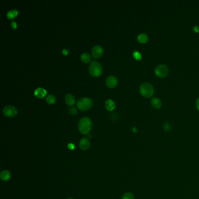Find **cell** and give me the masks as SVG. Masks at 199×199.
<instances>
[{
  "label": "cell",
  "mask_w": 199,
  "mask_h": 199,
  "mask_svg": "<svg viewBox=\"0 0 199 199\" xmlns=\"http://www.w3.org/2000/svg\"><path fill=\"white\" fill-rule=\"evenodd\" d=\"M151 105L155 109H160L161 108L162 101L158 97H154L151 100Z\"/></svg>",
  "instance_id": "13"
},
{
  "label": "cell",
  "mask_w": 199,
  "mask_h": 199,
  "mask_svg": "<svg viewBox=\"0 0 199 199\" xmlns=\"http://www.w3.org/2000/svg\"><path fill=\"white\" fill-rule=\"evenodd\" d=\"M46 102L50 105L54 104V103L56 101V98L53 95H49L48 97H46Z\"/></svg>",
  "instance_id": "18"
},
{
  "label": "cell",
  "mask_w": 199,
  "mask_h": 199,
  "mask_svg": "<svg viewBox=\"0 0 199 199\" xmlns=\"http://www.w3.org/2000/svg\"><path fill=\"white\" fill-rule=\"evenodd\" d=\"M81 59L82 62L85 63H88L91 61V57L90 54L87 53H84L83 54H81Z\"/></svg>",
  "instance_id": "16"
},
{
  "label": "cell",
  "mask_w": 199,
  "mask_h": 199,
  "mask_svg": "<svg viewBox=\"0 0 199 199\" xmlns=\"http://www.w3.org/2000/svg\"><path fill=\"white\" fill-rule=\"evenodd\" d=\"M194 31L195 32L198 33L199 32V27L198 26H196L193 27Z\"/></svg>",
  "instance_id": "23"
},
{
  "label": "cell",
  "mask_w": 199,
  "mask_h": 199,
  "mask_svg": "<svg viewBox=\"0 0 199 199\" xmlns=\"http://www.w3.org/2000/svg\"><path fill=\"white\" fill-rule=\"evenodd\" d=\"M140 92L141 95L143 97H150L153 95L154 89L151 84L148 82H144L140 85Z\"/></svg>",
  "instance_id": "4"
},
{
  "label": "cell",
  "mask_w": 199,
  "mask_h": 199,
  "mask_svg": "<svg viewBox=\"0 0 199 199\" xmlns=\"http://www.w3.org/2000/svg\"><path fill=\"white\" fill-rule=\"evenodd\" d=\"M65 101L67 105L70 106H73L76 103V97L72 94H67L65 97Z\"/></svg>",
  "instance_id": "10"
},
{
  "label": "cell",
  "mask_w": 199,
  "mask_h": 199,
  "mask_svg": "<svg viewBox=\"0 0 199 199\" xmlns=\"http://www.w3.org/2000/svg\"><path fill=\"white\" fill-rule=\"evenodd\" d=\"M11 177V172L8 170H3L0 173V178L3 181H7Z\"/></svg>",
  "instance_id": "12"
},
{
  "label": "cell",
  "mask_w": 199,
  "mask_h": 199,
  "mask_svg": "<svg viewBox=\"0 0 199 199\" xmlns=\"http://www.w3.org/2000/svg\"><path fill=\"white\" fill-rule=\"evenodd\" d=\"M92 56L95 59H98L102 56L103 53V48L100 45L95 46L92 49Z\"/></svg>",
  "instance_id": "7"
},
{
  "label": "cell",
  "mask_w": 199,
  "mask_h": 199,
  "mask_svg": "<svg viewBox=\"0 0 199 199\" xmlns=\"http://www.w3.org/2000/svg\"><path fill=\"white\" fill-rule=\"evenodd\" d=\"M11 27L13 29H16L17 27V23L15 21H13L11 23Z\"/></svg>",
  "instance_id": "22"
},
{
  "label": "cell",
  "mask_w": 199,
  "mask_h": 199,
  "mask_svg": "<svg viewBox=\"0 0 199 199\" xmlns=\"http://www.w3.org/2000/svg\"><path fill=\"white\" fill-rule=\"evenodd\" d=\"M2 112L4 115L6 117L12 118V117H15L17 115L18 109L15 106L8 105V106H6L4 108Z\"/></svg>",
  "instance_id": "5"
},
{
  "label": "cell",
  "mask_w": 199,
  "mask_h": 199,
  "mask_svg": "<svg viewBox=\"0 0 199 199\" xmlns=\"http://www.w3.org/2000/svg\"><path fill=\"white\" fill-rule=\"evenodd\" d=\"M168 72L169 71L168 67L165 65L164 64L158 65L155 70V74L161 78L166 77L168 74Z\"/></svg>",
  "instance_id": "6"
},
{
  "label": "cell",
  "mask_w": 199,
  "mask_h": 199,
  "mask_svg": "<svg viewBox=\"0 0 199 199\" xmlns=\"http://www.w3.org/2000/svg\"><path fill=\"white\" fill-rule=\"evenodd\" d=\"M70 113L73 115H76L77 113H78V111L77 110V109L74 107H71V108L70 109Z\"/></svg>",
  "instance_id": "21"
},
{
  "label": "cell",
  "mask_w": 199,
  "mask_h": 199,
  "mask_svg": "<svg viewBox=\"0 0 199 199\" xmlns=\"http://www.w3.org/2000/svg\"><path fill=\"white\" fill-rule=\"evenodd\" d=\"M105 106L109 111H113L116 107V104L113 100L108 99L105 102Z\"/></svg>",
  "instance_id": "14"
},
{
  "label": "cell",
  "mask_w": 199,
  "mask_h": 199,
  "mask_svg": "<svg viewBox=\"0 0 199 199\" xmlns=\"http://www.w3.org/2000/svg\"><path fill=\"white\" fill-rule=\"evenodd\" d=\"M106 85L110 88H113L118 84V79L114 76H109L106 81Z\"/></svg>",
  "instance_id": "9"
},
{
  "label": "cell",
  "mask_w": 199,
  "mask_h": 199,
  "mask_svg": "<svg viewBox=\"0 0 199 199\" xmlns=\"http://www.w3.org/2000/svg\"><path fill=\"white\" fill-rule=\"evenodd\" d=\"M137 40L140 43H145L148 40V37L145 33H141L138 36Z\"/></svg>",
  "instance_id": "15"
},
{
  "label": "cell",
  "mask_w": 199,
  "mask_h": 199,
  "mask_svg": "<svg viewBox=\"0 0 199 199\" xmlns=\"http://www.w3.org/2000/svg\"><path fill=\"white\" fill-rule=\"evenodd\" d=\"M122 199H135L134 195L130 192H126L124 194Z\"/></svg>",
  "instance_id": "19"
},
{
  "label": "cell",
  "mask_w": 199,
  "mask_h": 199,
  "mask_svg": "<svg viewBox=\"0 0 199 199\" xmlns=\"http://www.w3.org/2000/svg\"><path fill=\"white\" fill-rule=\"evenodd\" d=\"M78 130L82 135H88L91 131L92 123L91 120L88 117H84L78 122Z\"/></svg>",
  "instance_id": "1"
},
{
  "label": "cell",
  "mask_w": 199,
  "mask_h": 199,
  "mask_svg": "<svg viewBox=\"0 0 199 199\" xmlns=\"http://www.w3.org/2000/svg\"><path fill=\"white\" fill-rule=\"evenodd\" d=\"M79 146L82 150L86 151L90 148L91 142H90L89 140L87 138H85V137L82 138L79 143Z\"/></svg>",
  "instance_id": "8"
},
{
  "label": "cell",
  "mask_w": 199,
  "mask_h": 199,
  "mask_svg": "<svg viewBox=\"0 0 199 199\" xmlns=\"http://www.w3.org/2000/svg\"><path fill=\"white\" fill-rule=\"evenodd\" d=\"M18 14V11L16 10H12L11 11H8V12L6 14L7 18L10 19H13L15 17L17 16Z\"/></svg>",
  "instance_id": "17"
},
{
  "label": "cell",
  "mask_w": 199,
  "mask_h": 199,
  "mask_svg": "<svg viewBox=\"0 0 199 199\" xmlns=\"http://www.w3.org/2000/svg\"></svg>",
  "instance_id": "26"
},
{
  "label": "cell",
  "mask_w": 199,
  "mask_h": 199,
  "mask_svg": "<svg viewBox=\"0 0 199 199\" xmlns=\"http://www.w3.org/2000/svg\"><path fill=\"white\" fill-rule=\"evenodd\" d=\"M68 51L67 50H66V49H64L63 50V53L64 55H67V54H68Z\"/></svg>",
  "instance_id": "24"
},
{
  "label": "cell",
  "mask_w": 199,
  "mask_h": 199,
  "mask_svg": "<svg viewBox=\"0 0 199 199\" xmlns=\"http://www.w3.org/2000/svg\"><path fill=\"white\" fill-rule=\"evenodd\" d=\"M133 55V57H135V59L139 60L141 59V54L140 52H138V51H135Z\"/></svg>",
  "instance_id": "20"
},
{
  "label": "cell",
  "mask_w": 199,
  "mask_h": 199,
  "mask_svg": "<svg viewBox=\"0 0 199 199\" xmlns=\"http://www.w3.org/2000/svg\"><path fill=\"white\" fill-rule=\"evenodd\" d=\"M93 105L92 99L89 97H82L77 103L78 108L82 111H86L91 109Z\"/></svg>",
  "instance_id": "2"
},
{
  "label": "cell",
  "mask_w": 199,
  "mask_h": 199,
  "mask_svg": "<svg viewBox=\"0 0 199 199\" xmlns=\"http://www.w3.org/2000/svg\"><path fill=\"white\" fill-rule=\"evenodd\" d=\"M34 94L35 97L41 99L46 97L47 94V91L43 88H38L34 92Z\"/></svg>",
  "instance_id": "11"
},
{
  "label": "cell",
  "mask_w": 199,
  "mask_h": 199,
  "mask_svg": "<svg viewBox=\"0 0 199 199\" xmlns=\"http://www.w3.org/2000/svg\"><path fill=\"white\" fill-rule=\"evenodd\" d=\"M196 107H197L199 111V98L197 99V100L196 101Z\"/></svg>",
  "instance_id": "25"
},
{
  "label": "cell",
  "mask_w": 199,
  "mask_h": 199,
  "mask_svg": "<svg viewBox=\"0 0 199 199\" xmlns=\"http://www.w3.org/2000/svg\"><path fill=\"white\" fill-rule=\"evenodd\" d=\"M89 72L92 76L95 77L101 76L102 73V65L97 61H92L89 66Z\"/></svg>",
  "instance_id": "3"
}]
</instances>
